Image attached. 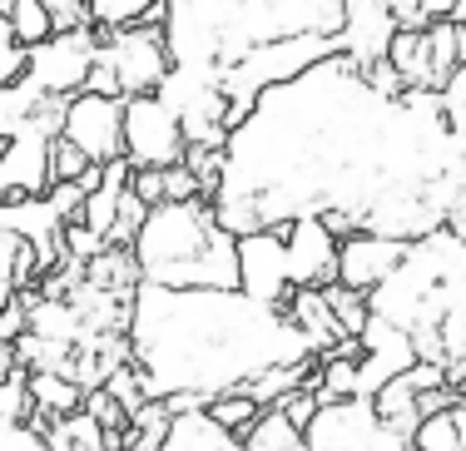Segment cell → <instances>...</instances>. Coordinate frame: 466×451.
<instances>
[{
    "label": "cell",
    "mask_w": 466,
    "mask_h": 451,
    "mask_svg": "<svg viewBox=\"0 0 466 451\" xmlns=\"http://www.w3.org/2000/svg\"><path fill=\"white\" fill-rule=\"evenodd\" d=\"M461 199L466 139L441 95H392L332 55L253 100L208 204L233 238L318 218L338 244L352 234L421 244L451 228Z\"/></svg>",
    "instance_id": "obj_1"
},
{
    "label": "cell",
    "mask_w": 466,
    "mask_h": 451,
    "mask_svg": "<svg viewBox=\"0 0 466 451\" xmlns=\"http://www.w3.org/2000/svg\"><path fill=\"white\" fill-rule=\"evenodd\" d=\"M129 362L144 402L169 416L208 412L218 397L248 392L258 377L313 362L308 337L283 307L253 303L248 293H169L139 283L129 298Z\"/></svg>",
    "instance_id": "obj_2"
},
{
    "label": "cell",
    "mask_w": 466,
    "mask_h": 451,
    "mask_svg": "<svg viewBox=\"0 0 466 451\" xmlns=\"http://www.w3.org/2000/svg\"><path fill=\"white\" fill-rule=\"evenodd\" d=\"M368 317L412 343L421 367L447 372L466 402V244L447 228L407 248L402 268L368 293Z\"/></svg>",
    "instance_id": "obj_3"
},
{
    "label": "cell",
    "mask_w": 466,
    "mask_h": 451,
    "mask_svg": "<svg viewBox=\"0 0 466 451\" xmlns=\"http://www.w3.org/2000/svg\"><path fill=\"white\" fill-rule=\"evenodd\" d=\"M303 35L338 40L342 0H169L164 20L174 70H214L218 80L253 50Z\"/></svg>",
    "instance_id": "obj_4"
},
{
    "label": "cell",
    "mask_w": 466,
    "mask_h": 451,
    "mask_svg": "<svg viewBox=\"0 0 466 451\" xmlns=\"http://www.w3.org/2000/svg\"><path fill=\"white\" fill-rule=\"evenodd\" d=\"M139 283L169 293H233L238 288V238L218 224L214 204H159L144 214L135 244Z\"/></svg>",
    "instance_id": "obj_5"
},
{
    "label": "cell",
    "mask_w": 466,
    "mask_h": 451,
    "mask_svg": "<svg viewBox=\"0 0 466 451\" xmlns=\"http://www.w3.org/2000/svg\"><path fill=\"white\" fill-rule=\"evenodd\" d=\"M174 119H179L188 149L198 154H224L228 145V100L224 80L214 70H169V80L154 95Z\"/></svg>",
    "instance_id": "obj_6"
},
{
    "label": "cell",
    "mask_w": 466,
    "mask_h": 451,
    "mask_svg": "<svg viewBox=\"0 0 466 451\" xmlns=\"http://www.w3.org/2000/svg\"><path fill=\"white\" fill-rule=\"evenodd\" d=\"M308 451H412V436L387 426L372 402H332L318 406L313 426H308Z\"/></svg>",
    "instance_id": "obj_7"
},
{
    "label": "cell",
    "mask_w": 466,
    "mask_h": 451,
    "mask_svg": "<svg viewBox=\"0 0 466 451\" xmlns=\"http://www.w3.org/2000/svg\"><path fill=\"white\" fill-rule=\"evenodd\" d=\"M99 65L115 70L125 100L159 95V85L169 80V70H174L169 45H164V30H149V25L119 30V35H99Z\"/></svg>",
    "instance_id": "obj_8"
},
{
    "label": "cell",
    "mask_w": 466,
    "mask_h": 451,
    "mask_svg": "<svg viewBox=\"0 0 466 451\" xmlns=\"http://www.w3.org/2000/svg\"><path fill=\"white\" fill-rule=\"evenodd\" d=\"M188 159V139L179 119L154 95L125 100V164L129 169H174Z\"/></svg>",
    "instance_id": "obj_9"
},
{
    "label": "cell",
    "mask_w": 466,
    "mask_h": 451,
    "mask_svg": "<svg viewBox=\"0 0 466 451\" xmlns=\"http://www.w3.org/2000/svg\"><path fill=\"white\" fill-rule=\"evenodd\" d=\"M95 60H99V35H95V30L50 35L46 45L30 50L25 80L35 85L46 100H75V95H85V80H90Z\"/></svg>",
    "instance_id": "obj_10"
},
{
    "label": "cell",
    "mask_w": 466,
    "mask_h": 451,
    "mask_svg": "<svg viewBox=\"0 0 466 451\" xmlns=\"http://www.w3.org/2000/svg\"><path fill=\"white\" fill-rule=\"evenodd\" d=\"M65 145H75L95 169L125 159V100H99V95H75L65 105Z\"/></svg>",
    "instance_id": "obj_11"
},
{
    "label": "cell",
    "mask_w": 466,
    "mask_h": 451,
    "mask_svg": "<svg viewBox=\"0 0 466 451\" xmlns=\"http://www.w3.org/2000/svg\"><path fill=\"white\" fill-rule=\"evenodd\" d=\"M60 135H50L46 125L25 119L15 139H5L0 149V204H20V199H46L50 194V145Z\"/></svg>",
    "instance_id": "obj_12"
},
{
    "label": "cell",
    "mask_w": 466,
    "mask_h": 451,
    "mask_svg": "<svg viewBox=\"0 0 466 451\" xmlns=\"http://www.w3.org/2000/svg\"><path fill=\"white\" fill-rule=\"evenodd\" d=\"M238 293H248L253 303L288 307V298H293V273H288L283 228L238 238Z\"/></svg>",
    "instance_id": "obj_13"
},
{
    "label": "cell",
    "mask_w": 466,
    "mask_h": 451,
    "mask_svg": "<svg viewBox=\"0 0 466 451\" xmlns=\"http://www.w3.org/2000/svg\"><path fill=\"white\" fill-rule=\"evenodd\" d=\"M397 40L392 25V5L387 0H342V35L338 45L358 70H377L387 65V50Z\"/></svg>",
    "instance_id": "obj_14"
},
{
    "label": "cell",
    "mask_w": 466,
    "mask_h": 451,
    "mask_svg": "<svg viewBox=\"0 0 466 451\" xmlns=\"http://www.w3.org/2000/svg\"><path fill=\"white\" fill-rule=\"evenodd\" d=\"M412 244H392V238H372V234H352L338 244V283L358 298L377 293L397 268H402Z\"/></svg>",
    "instance_id": "obj_15"
},
{
    "label": "cell",
    "mask_w": 466,
    "mask_h": 451,
    "mask_svg": "<svg viewBox=\"0 0 466 451\" xmlns=\"http://www.w3.org/2000/svg\"><path fill=\"white\" fill-rule=\"evenodd\" d=\"M358 343H362V362H358V397L362 402H372L387 382H397L412 367H421L412 343H407L402 333H392L387 323H372L368 317V333H362Z\"/></svg>",
    "instance_id": "obj_16"
},
{
    "label": "cell",
    "mask_w": 466,
    "mask_h": 451,
    "mask_svg": "<svg viewBox=\"0 0 466 451\" xmlns=\"http://www.w3.org/2000/svg\"><path fill=\"white\" fill-rule=\"evenodd\" d=\"M283 248H288L293 293L298 288H328V283H338V238H332L318 218L288 224L283 228Z\"/></svg>",
    "instance_id": "obj_17"
},
{
    "label": "cell",
    "mask_w": 466,
    "mask_h": 451,
    "mask_svg": "<svg viewBox=\"0 0 466 451\" xmlns=\"http://www.w3.org/2000/svg\"><path fill=\"white\" fill-rule=\"evenodd\" d=\"M288 323L298 327V333L308 337V347H313V357H332L342 343H358V337L342 333V323L332 317V307L323 298V288H298L293 298H288Z\"/></svg>",
    "instance_id": "obj_18"
},
{
    "label": "cell",
    "mask_w": 466,
    "mask_h": 451,
    "mask_svg": "<svg viewBox=\"0 0 466 451\" xmlns=\"http://www.w3.org/2000/svg\"><path fill=\"white\" fill-rule=\"evenodd\" d=\"M154 451H248V446H243V436L224 432L208 412H179L169 416V432Z\"/></svg>",
    "instance_id": "obj_19"
},
{
    "label": "cell",
    "mask_w": 466,
    "mask_h": 451,
    "mask_svg": "<svg viewBox=\"0 0 466 451\" xmlns=\"http://www.w3.org/2000/svg\"><path fill=\"white\" fill-rule=\"evenodd\" d=\"M35 273H40L35 248H30L25 238L10 228V214H5V204H0V313H5V307L30 288V278H35Z\"/></svg>",
    "instance_id": "obj_20"
},
{
    "label": "cell",
    "mask_w": 466,
    "mask_h": 451,
    "mask_svg": "<svg viewBox=\"0 0 466 451\" xmlns=\"http://www.w3.org/2000/svg\"><path fill=\"white\" fill-rule=\"evenodd\" d=\"M30 412H35V426H40V432H46L50 422H65V416L85 412L80 382L50 377V372H30Z\"/></svg>",
    "instance_id": "obj_21"
},
{
    "label": "cell",
    "mask_w": 466,
    "mask_h": 451,
    "mask_svg": "<svg viewBox=\"0 0 466 451\" xmlns=\"http://www.w3.org/2000/svg\"><path fill=\"white\" fill-rule=\"evenodd\" d=\"M243 446H248V451H308V436L288 422L279 406H268V412L243 432Z\"/></svg>",
    "instance_id": "obj_22"
},
{
    "label": "cell",
    "mask_w": 466,
    "mask_h": 451,
    "mask_svg": "<svg viewBox=\"0 0 466 451\" xmlns=\"http://www.w3.org/2000/svg\"><path fill=\"white\" fill-rule=\"evenodd\" d=\"M46 446H50V451H109L105 432H99V426H95L85 412L65 416V422H50V426H46Z\"/></svg>",
    "instance_id": "obj_23"
},
{
    "label": "cell",
    "mask_w": 466,
    "mask_h": 451,
    "mask_svg": "<svg viewBox=\"0 0 466 451\" xmlns=\"http://www.w3.org/2000/svg\"><path fill=\"white\" fill-rule=\"evenodd\" d=\"M40 100H46V95H40L30 80H20L15 90H0V145H5V139H15L20 129H25V119L35 115Z\"/></svg>",
    "instance_id": "obj_24"
},
{
    "label": "cell",
    "mask_w": 466,
    "mask_h": 451,
    "mask_svg": "<svg viewBox=\"0 0 466 451\" xmlns=\"http://www.w3.org/2000/svg\"><path fill=\"white\" fill-rule=\"evenodd\" d=\"M10 30H15V45H25V50L46 45V40L55 35L46 0H15V5H10Z\"/></svg>",
    "instance_id": "obj_25"
},
{
    "label": "cell",
    "mask_w": 466,
    "mask_h": 451,
    "mask_svg": "<svg viewBox=\"0 0 466 451\" xmlns=\"http://www.w3.org/2000/svg\"><path fill=\"white\" fill-rule=\"evenodd\" d=\"M451 406H457V402H451ZM451 406H447V412H437V416H421L417 432H412V451H466L457 422H451Z\"/></svg>",
    "instance_id": "obj_26"
},
{
    "label": "cell",
    "mask_w": 466,
    "mask_h": 451,
    "mask_svg": "<svg viewBox=\"0 0 466 451\" xmlns=\"http://www.w3.org/2000/svg\"><path fill=\"white\" fill-rule=\"evenodd\" d=\"M144 10H149V0H90V20L105 30V35L144 25Z\"/></svg>",
    "instance_id": "obj_27"
},
{
    "label": "cell",
    "mask_w": 466,
    "mask_h": 451,
    "mask_svg": "<svg viewBox=\"0 0 466 451\" xmlns=\"http://www.w3.org/2000/svg\"><path fill=\"white\" fill-rule=\"evenodd\" d=\"M0 422H20V426H35V412H30V372L15 367L5 382H0ZM40 432V426H35Z\"/></svg>",
    "instance_id": "obj_28"
},
{
    "label": "cell",
    "mask_w": 466,
    "mask_h": 451,
    "mask_svg": "<svg viewBox=\"0 0 466 451\" xmlns=\"http://www.w3.org/2000/svg\"><path fill=\"white\" fill-rule=\"evenodd\" d=\"M323 298H328L332 317L342 323V333H348V337H362V333H368V298L348 293L342 283H328V288H323Z\"/></svg>",
    "instance_id": "obj_29"
},
{
    "label": "cell",
    "mask_w": 466,
    "mask_h": 451,
    "mask_svg": "<svg viewBox=\"0 0 466 451\" xmlns=\"http://www.w3.org/2000/svg\"><path fill=\"white\" fill-rule=\"evenodd\" d=\"M208 416H214V422L224 426V432L243 436V432H248V426L263 416V406H253L248 397H243V392H233V397H218L214 406H208Z\"/></svg>",
    "instance_id": "obj_30"
},
{
    "label": "cell",
    "mask_w": 466,
    "mask_h": 451,
    "mask_svg": "<svg viewBox=\"0 0 466 451\" xmlns=\"http://www.w3.org/2000/svg\"><path fill=\"white\" fill-rule=\"evenodd\" d=\"M90 169H95V164L85 159L75 145H65V139H55V145H50V184H80Z\"/></svg>",
    "instance_id": "obj_31"
},
{
    "label": "cell",
    "mask_w": 466,
    "mask_h": 451,
    "mask_svg": "<svg viewBox=\"0 0 466 451\" xmlns=\"http://www.w3.org/2000/svg\"><path fill=\"white\" fill-rule=\"evenodd\" d=\"M46 10H50V30H55V35L95 30V20H90V0H46Z\"/></svg>",
    "instance_id": "obj_32"
},
{
    "label": "cell",
    "mask_w": 466,
    "mask_h": 451,
    "mask_svg": "<svg viewBox=\"0 0 466 451\" xmlns=\"http://www.w3.org/2000/svg\"><path fill=\"white\" fill-rule=\"evenodd\" d=\"M85 199H90V194H85L80 184H50V194H46L50 214L60 218L65 228H70V224H80V218H85Z\"/></svg>",
    "instance_id": "obj_33"
},
{
    "label": "cell",
    "mask_w": 466,
    "mask_h": 451,
    "mask_svg": "<svg viewBox=\"0 0 466 451\" xmlns=\"http://www.w3.org/2000/svg\"><path fill=\"white\" fill-rule=\"evenodd\" d=\"M441 115H447V125L466 139V65H457V75H451L447 90H441Z\"/></svg>",
    "instance_id": "obj_34"
},
{
    "label": "cell",
    "mask_w": 466,
    "mask_h": 451,
    "mask_svg": "<svg viewBox=\"0 0 466 451\" xmlns=\"http://www.w3.org/2000/svg\"><path fill=\"white\" fill-rule=\"evenodd\" d=\"M25 70H30V50L15 45V40H5V45H0V90H15V85L25 80Z\"/></svg>",
    "instance_id": "obj_35"
},
{
    "label": "cell",
    "mask_w": 466,
    "mask_h": 451,
    "mask_svg": "<svg viewBox=\"0 0 466 451\" xmlns=\"http://www.w3.org/2000/svg\"><path fill=\"white\" fill-rule=\"evenodd\" d=\"M0 451H50V446H46V432H35V426L0 422Z\"/></svg>",
    "instance_id": "obj_36"
},
{
    "label": "cell",
    "mask_w": 466,
    "mask_h": 451,
    "mask_svg": "<svg viewBox=\"0 0 466 451\" xmlns=\"http://www.w3.org/2000/svg\"><path fill=\"white\" fill-rule=\"evenodd\" d=\"M279 412L298 426V432H308V426H313V416H318V397H313V387H298L293 397H283V402H279Z\"/></svg>",
    "instance_id": "obj_37"
},
{
    "label": "cell",
    "mask_w": 466,
    "mask_h": 451,
    "mask_svg": "<svg viewBox=\"0 0 466 451\" xmlns=\"http://www.w3.org/2000/svg\"><path fill=\"white\" fill-rule=\"evenodd\" d=\"M129 194H135L144 208H159L164 204V169H135L129 174Z\"/></svg>",
    "instance_id": "obj_38"
},
{
    "label": "cell",
    "mask_w": 466,
    "mask_h": 451,
    "mask_svg": "<svg viewBox=\"0 0 466 451\" xmlns=\"http://www.w3.org/2000/svg\"><path fill=\"white\" fill-rule=\"evenodd\" d=\"M451 25H466V0H451Z\"/></svg>",
    "instance_id": "obj_39"
},
{
    "label": "cell",
    "mask_w": 466,
    "mask_h": 451,
    "mask_svg": "<svg viewBox=\"0 0 466 451\" xmlns=\"http://www.w3.org/2000/svg\"><path fill=\"white\" fill-rule=\"evenodd\" d=\"M0 149H5V145H0Z\"/></svg>",
    "instance_id": "obj_40"
}]
</instances>
